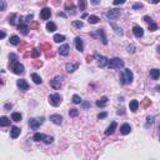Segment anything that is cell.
<instances>
[{
  "label": "cell",
  "mask_w": 160,
  "mask_h": 160,
  "mask_svg": "<svg viewBox=\"0 0 160 160\" xmlns=\"http://www.w3.org/2000/svg\"><path fill=\"white\" fill-rule=\"evenodd\" d=\"M108 63H109V60H108L105 56H98V65H99L100 68L108 65Z\"/></svg>",
  "instance_id": "obj_21"
},
{
  "label": "cell",
  "mask_w": 160,
  "mask_h": 160,
  "mask_svg": "<svg viewBox=\"0 0 160 160\" xmlns=\"http://www.w3.org/2000/svg\"><path fill=\"white\" fill-rule=\"evenodd\" d=\"M90 106V103H88V101H84L83 103V108L84 109H86V108H89Z\"/></svg>",
  "instance_id": "obj_50"
},
{
  "label": "cell",
  "mask_w": 160,
  "mask_h": 160,
  "mask_svg": "<svg viewBox=\"0 0 160 160\" xmlns=\"http://www.w3.org/2000/svg\"><path fill=\"white\" fill-rule=\"evenodd\" d=\"M69 114H70V116H78L79 110H78V109H70V110H69Z\"/></svg>",
  "instance_id": "obj_38"
},
{
  "label": "cell",
  "mask_w": 160,
  "mask_h": 160,
  "mask_svg": "<svg viewBox=\"0 0 160 160\" xmlns=\"http://www.w3.org/2000/svg\"><path fill=\"white\" fill-rule=\"evenodd\" d=\"M1 10H5V3L1 1Z\"/></svg>",
  "instance_id": "obj_52"
},
{
  "label": "cell",
  "mask_w": 160,
  "mask_h": 160,
  "mask_svg": "<svg viewBox=\"0 0 160 160\" xmlns=\"http://www.w3.org/2000/svg\"><path fill=\"white\" fill-rule=\"evenodd\" d=\"M43 123H44V118H41V119H30V120H29V126H30L31 129L36 130L39 126L41 125Z\"/></svg>",
  "instance_id": "obj_8"
},
{
  "label": "cell",
  "mask_w": 160,
  "mask_h": 160,
  "mask_svg": "<svg viewBox=\"0 0 160 160\" xmlns=\"http://www.w3.org/2000/svg\"><path fill=\"white\" fill-rule=\"evenodd\" d=\"M13 108V104H5V109H11Z\"/></svg>",
  "instance_id": "obj_51"
},
{
  "label": "cell",
  "mask_w": 160,
  "mask_h": 160,
  "mask_svg": "<svg viewBox=\"0 0 160 160\" xmlns=\"http://www.w3.org/2000/svg\"><path fill=\"white\" fill-rule=\"evenodd\" d=\"M69 51H70V46L68 44H64V45H61L59 48V54L63 56H68L69 55Z\"/></svg>",
  "instance_id": "obj_13"
},
{
  "label": "cell",
  "mask_w": 160,
  "mask_h": 160,
  "mask_svg": "<svg viewBox=\"0 0 160 160\" xmlns=\"http://www.w3.org/2000/svg\"><path fill=\"white\" fill-rule=\"evenodd\" d=\"M49 103L50 105H53V106H58V105H60L61 103V96H60V94H51V95H49Z\"/></svg>",
  "instance_id": "obj_4"
},
{
  "label": "cell",
  "mask_w": 160,
  "mask_h": 160,
  "mask_svg": "<svg viewBox=\"0 0 160 160\" xmlns=\"http://www.w3.org/2000/svg\"><path fill=\"white\" fill-rule=\"evenodd\" d=\"M121 14L120 9H110L109 11H106V18L110 19V20H116Z\"/></svg>",
  "instance_id": "obj_6"
},
{
  "label": "cell",
  "mask_w": 160,
  "mask_h": 160,
  "mask_svg": "<svg viewBox=\"0 0 160 160\" xmlns=\"http://www.w3.org/2000/svg\"><path fill=\"white\" fill-rule=\"evenodd\" d=\"M73 103L74 104H80V103H83V100H81V98H80V95H73Z\"/></svg>",
  "instance_id": "obj_34"
},
{
  "label": "cell",
  "mask_w": 160,
  "mask_h": 160,
  "mask_svg": "<svg viewBox=\"0 0 160 160\" xmlns=\"http://www.w3.org/2000/svg\"><path fill=\"white\" fill-rule=\"evenodd\" d=\"M90 35L93 36V38H96V36H99V38H100V40H101V43H103L104 45H106V44H108V39H106V36H105L104 29H98L96 33H91Z\"/></svg>",
  "instance_id": "obj_5"
},
{
  "label": "cell",
  "mask_w": 160,
  "mask_h": 160,
  "mask_svg": "<svg viewBox=\"0 0 160 160\" xmlns=\"http://www.w3.org/2000/svg\"><path fill=\"white\" fill-rule=\"evenodd\" d=\"M129 108H130V110L133 113H136L138 112V108H139V101L138 100H131L129 103Z\"/></svg>",
  "instance_id": "obj_18"
},
{
  "label": "cell",
  "mask_w": 160,
  "mask_h": 160,
  "mask_svg": "<svg viewBox=\"0 0 160 160\" xmlns=\"http://www.w3.org/2000/svg\"><path fill=\"white\" fill-rule=\"evenodd\" d=\"M10 44H11V45H19V44H20V39H19V36H16V35L10 36Z\"/></svg>",
  "instance_id": "obj_24"
},
{
  "label": "cell",
  "mask_w": 160,
  "mask_h": 160,
  "mask_svg": "<svg viewBox=\"0 0 160 160\" xmlns=\"http://www.w3.org/2000/svg\"><path fill=\"white\" fill-rule=\"evenodd\" d=\"M133 73L130 69H124L121 71V75H120V83L123 85H128L133 81Z\"/></svg>",
  "instance_id": "obj_1"
},
{
  "label": "cell",
  "mask_w": 160,
  "mask_h": 160,
  "mask_svg": "<svg viewBox=\"0 0 160 160\" xmlns=\"http://www.w3.org/2000/svg\"><path fill=\"white\" fill-rule=\"evenodd\" d=\"M74 43H75V48H76L78 51H83L84 50V43H83V39L81 38H79V36H76L75 38V40H74Z\"/></svg>",
  "instance_id": "obj_12"
},
{
  "label": "cell",
  "mask_w": 160,
  "mask_h": 160,
  "mask_svg": "<svg viewBox=\"0 0 160 160\" xmlns=\"http://www.w3.org/2000/svg\"><path fill=\"white\" fill-rule=\"evenodd\" d=\"M88 21H89L90 24H98V23L100 21V19H99L98 16H95V15H90V16L88 18Z\"/></svg>",
  "instance_id": "obj_31"
},
{
  "label": "cell",
  "mask_w": 160,
  "mask_h": 160,
  "mask_svg": "<svg viewBox=\"0 0 160 160\" xmlns=\"http://www.w3.org/2000/svg\"><path fill=\"white\" fill-rule=\"evenodd\" d=\"M50 85L54 89H60V86H61V76H55L54 79H51L50 80Z\"/></svg>",
  "instance_id": "obj_9"
},
{
  "label": "cell",
  "mask_w": 160,
  "mask_h": 160,
  "mask_svg": "<svg viewBox=\"0 0 160 160\" xmlns=\"http://www.w3.org/2000/svg\"><path fill=\"white\" fill-rule=\"evenodd\" d=\"M20 16L18 14H11L10 15V18H9V23L11 24V25H15L16 24V19H19Z\"/></svg>",
  "instance_id": "obj_30"
},
{
  "label": "cell",
  "mask_w": 160,
  "mask_h": 160,
  "mask_svg": "<svg viewBox=\"0 0 160 160\" xmlns=\"http://www.w3.org/2000/svg\"><path fill=\"white\" fill-rule=\"evenodd\" d=\"M39 55H40V50H38V49H34V51H33L31 56H33V58H38Z\"/></svg>",
  "instance_id": "obj_43"
},
{
  "label": "cell",
  "mask_w": 160,
  "mask_h": 160,
  "mask_svg": "<svg viewBox=\"0 0 160 160\" xmlns=\"http://www.w3.org/2000/svg\"><path fill=\"white\" fill-rule=\"evenodd\" d=\"M143 19H144V21H146V23H149V24H151V23H154V21H153V19H151L150 16H148V15H145V16H144Z\"/></svg>",
  "instance_id": "obj_45"
},
{
  "label": "cell",
  "mask_w": 160,
  "mask_h": 160,
  "mask_svg": "<svg viewBox=\"0 0 160 160\" xmlns=\"http://www.w3.org/2000/svg\"><path fill=\"white\" fill-rule=\"evenodd\" d=\"M156 89H158V91H160V86H156Z\"/></svg>",
  "instance_id": "obj_56"
},
{
  "label": "cell",
  "mask_w": 160,
  "mask_h": 160,
  "mask_svg": "<svg viewBox=\"0 0 160 160\" xmlns=\"http://www.w3.org/2000/svg\"><path fill=\"white\" fill-rule=\"evenodd\" d=\"M19 135H20V128H18V126H13L11 130H10V136H11L13 139H16Z\"/></svg>",
  "instance_id": "obj_17"
},
{
  "label": "cell",
  "mask_w": 160,
  "mask_h": 160,
  "mask_svg": "<svg viewBox=\"0 0 160 160\" xmlns=\"http://www.w3.org/2000/svg\"><path fill=\"white\" fill-rule=\"evenodd\" d=\"M81 18H83V19H85V18H89V16H88V14H86V13H84Z\"/></svg>",
  "instance_id": "obj_55"
},
{
  "label": "cell",
  "mask_w": 160,
  "mask_h": 160,
  "mask_svg": "<svg viewBox=\"0 0 160 160\" xmlns=\"http://www.w3.org/2000/svg\"><path fill=\"white\" fill-rule=\"evenodd\" d=\"M50 16H51V11H50L49 8H44V9H41V11H40V18H41L43 20H48Z\"/></svg>",
  "instance_id": "obj_11"
},
{
  "label": "cell",
  "mask_w": 160,
  "mask_h": 160,
  "mask_svg": "<svg viewBox=\"0 0 160 160\" xmlns=\"http://www.w3.org/2000/svg\"><path fill=\"white\" fill-rule=\"evenodd\" d=\"M116 126H118V124L115 123V121H113L112 124H110V126L105 130V135H112L113 133L115 131V129H116Z\"/></svg>",
  "instance_id": "obj_19"
},
{
  "label": "cell",
  "mask_w": 160,
  "mask_h": 160,
  "mask_svg": "<svg viewBox=\"0 0 160 160\" xmlns=\"http://www.w3.org/2000/svg\"><path fill=\"white\" fill-rule=\"evenodd\" d=\"M108 66H109V69H120V68L124 66V61L120 58H113V59L109 60Z\"/></svg>",
  "instance_id": "obj_2"
},
{
  "label": "cell",
  "mask_w": 160,
  "mask_h": 160,
  "mask_svg": "<svg viewBox=\"0 0 160 160\" xmlns=\"http://www.w3.org/2000/svg\"><path fill=\"white\" fill-rule=\"evenodd\" d=\"M64 40H65V36L64 35H60V34L54 35V41L55 43H63Z\"/></svg>",
  "instance_id": "obj_32"
},
{
  "label": "cell",
  "mask_w": 160,
  "mask_h": 160,
  "mask_svg": "<svg viewBox=\"0 0 160 160\" xmlns=\"http://www.w3.org/2000/svg\"><path fill=\"white\" fill-rule=\"evenodd\" d=\"M10 69L13 70V73H14V74H18V75H20V74H23V73H24V66H23L19 61L10 64Z\"/></svg>",
  "instance_id": "obj_7"
},
{
  "label": "cell",
  "mask_w": 160,
  "mask_h": 160,
  "mask_svg": "<svg viewBox=\"0 0 160 160\" xmlns=\"http://www.w3.org/2000/svg\"><path fill=\"white\" fill-rule=\"evenodd\" d=\"M31 79H33V81H34L35 84H41L43 83L41 78L36 73H33V74H31Z\"/></svg>",
  "instance_id": "obj_25"
},
{
  "label": "cell",
  "mask_w": 160,
  "mask_h": 160,
  "mask_svg": "<svg viewBox=\"0 0 160 160\" xmlns=\"http://www.w3.org/2000/svg\"><path fill=\"white\" fill-rule=\"evenodd\" d=\"M58 16H66V15H65V13H58Z\"/></svg>",
  "instance_id": "obj_54"
},
{
  "label": "cell",
  "mask_w": 160,
  "mask_h": 160,
  "mask_svg": "<svg viewBox=\"0 0 160 160\" xmlns=\"http://www.w3.org/2000/svg\"><path fill=\"white\" fill-rule=\"evenodd\" d=\"M16 84H18V86L20 88V90H28L29 89V84L26 83V80H24V79H19V80L16 81Z\"/></svg>",
  "instance_id": "obj_16"
},
{
  "label": "cell",
  "mask_w": 160,
  "mask_h": 160,
  "mask_svg": "<svg viewBox=\"0 0 160 160\" xmlns=\"http://www.w3.org/2000/svg\"><path fill=\"white\" fill-rule=\"evenodd\" d=\"M18 28H19V30L21 31V34H23V35H28V33H29V25H28V23L24 20V18H23V16H20V19H19Z\"/></svg>",
  "instance_id": "obj_3"
},
{
  "label": "cell",
  "mask_w": 160,
  "mask_h": 160,
  "mask_svg": "<svg viewBox=\"0 0 160 160\" xmlns=\"http://www.w3.org/2000/svg\"><path fill=\"white\" fill-rule=\"evenodd\" d=\"M73 24H74V26H75V28H79V29L83 28V25H84L83 21H79V20H75L74 23H73Z\"/></svg>",
  "instance_id": "obj_39"
},
{
  "label": "cell",
  "mask_w": 160,
  "mask_h": 160,
  "mask_svg": "<svg viewBox=\"0 0 160 160\" xmlns=\"http://www.w3.org/2000/svg\"><path fill=\"white\" fill-rule=\"evenodd\" d=\"M44 138H45V135H44V134L35 133L34 136H33V140H34V141H41V140H44Z\"/></svg>",
  "instance_id": "obj_27"
},
{
  "label": "cell",
  "mask_w": 160,
  "mask_h": 160,
  "mask_svg": "<svg viewBox=\"0 0 160 160\" xmlns=\"http://www.w3.org/2000/svg\"><path fill=\"white\" fill-rule=\"evenodd\" d=\"M128 51H129V53H130V54H133V53H134V51H135V46H134V45H128Z\"/></svg>",
  "instance_id": "obj_46"
},
{
  "label": "cell",
  "mask_w": 160,
  "mask_h": 160,
  "mask_svg": "<svg viewBox=\"0 0 160 160\" xmlns=\"http://www.w3.org/2000/svg\"><path fill=\"white\" fill-rule=\"evenodd\" d=\"M110 25H112V28L114 29V30H115V33H116V35H120V36L123 35V30H121V28H119V26H118V25H116V24H115V23H112Z\"/></svg>",
  "instance_id": "obj_29"
},
{
  "label": "cell",
  "mask_w": 160,
  "mask_h": 160,
  "mask_svg": "<svg viewBox=\"0 0 160 160\" xmlns=\"http://www.w3.org/2000/svg\"><path fill=\"white\" fill-rule=\"evenodd\" d=\"M133 9H134V10H136V9H143V4H141V3H136V4L133 5Z\"/></svg>",
  "instance_id": "obj_42"
},
{
  "label": "cell",
  "mask_w": 160,
  "mask_h": 160,
  "mask_svg": "<svg viewBox=\"0 0 160 160\" xmlns=\"http://www.w3.org/2000/svg\"><path fill=\"white\" fill-rule=\"evenodd\" d=\"M133 33H134V35H135L136 38H141V36L144 35V29L141 28V26H139V25H135V26L133 28Z\"/></svg>",
  "instance_id": "obj_15"
},
{
  "label": "cell",
  "mask_w": 160,
  "mask_h": 160,
  "mask_svg": "<svg viewBox=\"0 0 160 160\" xmlns=\"http://www.w3.org/2000/svg\"><path fill=\"white\" fill-rule=\"evenodd\" d=\"M124 3H125L124 0H115L113 4H114V5H121V4H124Z\"/></svg>",
  "instance_id": "obj_49"
},
{
  "label": "cell",
  "mask_w": 160,
  "mask_h": 160,
  "mask_svg": "<svg viewBox=\"0 0 160 160\" xmlns=\"http://www.w3.org/2000/svg\"><path fill=\"white\" fill-rule=\"evenodd\" d=\"M150 76L153 78L154 80L159 79L160 78V70L159 69H151L150 70Z\"/></svg>",
  "instance_id": "obj_23"
},
{
  "label": "cell",
  "mask_w": 160,
  "mask_h": 160,
  "mask_svg": "<svg viewBox=\"0 0 160 160\" xmlns=\"http://www.w3.org/2000/svg\"><path fill=\"white\" fill-rule=\"evenodd\" d=\"M9 59H10V64H11V63H16V61H18V55H15V54H13V53H11V54L9 55Z\"/></svg>",
  "instance_id": "obj_36"
},
{
  "label": "cell",
  "mask_w": 160,
  "mask_h": 160,
  "mask_svg": "<svg viewBox=\"0 0 160 160\" xmlns=\"http://www.w3.org/2000/svg\"><path fill=\"white\" fill-rule=\"evenodd\" d=\"M65 9H66L68 11H70V9H71V10H74V4H73L71 1H70V3L68 1V3L65 4Z\"/></svg>",
  "instance_id": "obj_37"
},
{
  "label": "cell",
  "mask_w": 160,
  "mask_h": 160,
  "mask_svg": "<svg viewBox=\"0 0 160 160\" xmlns=\"http://www.w3.org/2000/svg\"><path fill=\"white\" fill-rule=\"evenodd\" d=\"M153 123H154V116H150V115H149V116L146 118V126H149L150 124H153Z\"/></svg>",
  "instance_id": "obj_40"
},
{
  "label": "cell",
  "mask_w": 160,
  "mask_h": 160,
  "mask_svg": "<svg viewBox=\"0 0 160 160\" xmlns=\"http://www.w3.org/2000/svg\"><path fill=\"white\" fill-rule=\"evenodd\" d=\"M0 36H1V39L5 38V31H4V30H1V35H0Z\"/></svg>",
  "instance_id": "obj_53"
},
{
  "label": "cell",
  "mask_w": 160,
  "mask_h": 160,
  "mask_svg": "<svg viewBox=\"0 0 160 160\" xmlns=\"http://www.w3.org/2000/svg\"><path fill=\"white\" fill-rule=\"evenodd\" d=\"M149 104H151V101H150L148 98H145V99H144V103H143V106H148Z\"/></svg>",
  "instance_id": "obj_48"
},
{
  "label": "cell",
  "mask_w": 160,
  "mask_h": 160,
  "mask_svg": "<svg viewBox=\"0 0 160 160\" xmlns=\"http://www.w3.org/2000/svg\"><path fill=\"white\" fill-rule=\"evenodd\" d=\"M106 104H108V98L106 96H101L96 101V106H99V108H104Z\"/></svg>",
  "instance_id": "obj_22"
},
{
  "label": "cell",
  "mask_w": 160,
  "mask_h": 160,
  "mask_svg": "<svg viewBox=\"0 0 160 160\" xmlns=\"http://www.w3.org/2000/svg\"><path fill=\"white\" fill-rule=\"evenodd\" d=\"M11 120H14V121H20L21 120V114L20 113H13L11 114Z\"/></svg>",
  "instance_id": "obj_33"
},
{
  "label": "cell",
  "mask_w": 160,
  "mask_h": 160,
  "mask_svg": "<svg viewBox=\"0 0 160 160\" xmlns=\"http://www.w3.org/2000/svg\"><path fill=\"white\" fill-rule=\"evenodd\" d=\"M158 29V25L155 24V23H151V24H149V30L150 31H155Z\"/></svg>",
  "instance_id": "obj_41"
},
{
  "label": "cell",
  "mask_w": 160,
  "mask_h": 160,
  "mask_svg": "<svg viewBox=\"0 0 160 160\" xmlns=\"http://www.w3.org/2000/svg\"><path fill=\"white\" fill-rule=\"evenodd\" d=\"M108 116V113L106 112H103V113H100V114H98V118L99 119H104Z\"/></svg>",
  "instance_id": "obj_44"
},
{
  "label": "cell",
  "mask_w": 160,
  "mask_h": 160,
  "mask_svg": "<svg viewBox=\"0 0 160 160\" xmlns=\"http://www.w3.org/2000/svg\"><path fill=\"white\" fill-rule=\"evenodd\" d=\"M78 68H79V63H69L65 65V69H66V71L68 73H74L75 70H78Z\"/></svg>",
  "instance_id": "obj_14"
},
{
  "label": "cell",
  "mask_w": 160,
  "mask_h": 160,
  "mask_svg": "<svg viewBox=\"0 0 160 160\" xmlns=\"http://www.w3.org/2000/svg\"><path fill=\"white\" fill-rule=\"evenodd\" d=\"M0 125H1V126L10 125V120H9L6 116H1V118H0Z\"/></svg>",
  "instance_id": "obj_28"
},
{
  "label": "cell",
  "mask_w": 160,
  "mask_h": 160,
  "mask_svg": "<svg viewBox=\"0 0 160 160\" xmlns=\"http://www.w3.org/2000/svg\"><path fill=\"white\" fill-rule=\"evenodd\" d=\"M130 131H131V128H130L129 124H123L121 128H120V133H121L123 135H128Z\"/></svg>",
  "instance_id": "obj_20"
},
{
  "label": "cell",
  "mask_w": 160,
  "mask_h": 160,
  "mask_svg": "<svg viewBox=\"0 0 160 160\" xmlns=\"http://www.w3.org/2000/svg\"><path fill=\"white\" fill-rule=\"evenodd\" d=\"M50 121L56 124V125H60V124L63 123V116L59 115V114H51V115H50Z\"/></svg>",
  "instance_id": "obj_10"
},
{
  "label": "cell",
  "mask_w": 160,
  "mask_h": 160,
  "mask_svg": "<svg viewBox=\"0 0 160 160\" xmlns=\"http://www.w3.org/2000/svg\"><path fill=\"white\" fill-rule=\"evenodd\" d=\"M45 144H51L53 141H54V138L53 136H49V135H45V138H44V140H43Z\"/></svg>",
  "instance_id": "obj_35"
},
{
  "label": "cell",
  "mask_w": 160,
  "mask_h": 160,
  "mask_svg": "<svg viewBox=\"0 0 160 160\" xmlns=\"http://www.w3.org/2000/svg\"><path fill=\"white\" fill-rule=\"evenodd\" d=\"M85 5H86L85 1H80V3H79V8H80V10H84V9H85Z\"/></svg>",
  "instance_id": "obj_47"
},
{
  "label": "cell",
  "mask_w": 160,
  "mask_h": 160,
  "mask_svg": "<svg viewBox=\"0 0 160 160\" xmlns=\"http://www.w3.org/2000/svg\"><path fill=\"white\" fill-rule=\"evenodd\" d=\"M46 29H48V31H50V33H54L56 30V25L53 21H49L48 24H46Z\"/></svg>",
  "instance_id": "obj_26"
}]
</instances>
